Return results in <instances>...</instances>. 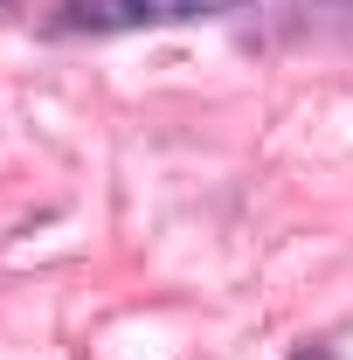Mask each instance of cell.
I'll return each instance as SVG.
<instances>
[{"mask_svg": "<svg viewBox=\"0 0 353 360\" xmlns=\"http://www.w3.org/2000/svg\"><path fill=\"white\" fill-rule=\"evenodd\" d=\"M250 0H63V28L77 35H125V28H174V21H215Z\"/></svg>", "mask_w": 353, "mask_h": 360, "instance_id": "1", "label": "cell"}, {"mask_svg": "<svg viewBox=\"0 0 353 360\" xmlns=\"http://www.w3.org/2000/svg\"><path fill=\"white\" fill-rule=\"evenodd\" d=\"M291 360H333V354H291Z\"/></svg>", "mask_w": 353, "mask_h": 360, "instance_id": "2", "label": "cell"}]
</instances>
